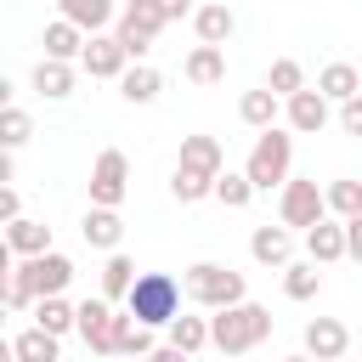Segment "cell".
<instances>
[{"label":"cell","instance_id":"25","mask_svg":"<svg viewBox=\"0 0 362 362\" xmlns=\"http://www.w3.org/2000/svg\"><path fill=\"white\" fill-rule=\"evenodd\" d=\"M317 90L339 107V102H351V96H362V74L351 68V62H328L322 74H317Z\"/></svg>","mask_w":362,"mask_h":362},{"label":"cell","instance_id":"13","mask_svg":"<svg viewBox=\"0 0 362 362\" xmlns=\"http://www.w3.org/2000/svg\"><path fill=\"white\" fill-rule=\"evenodd\" d=\"M300 339H305V351H311L317 362H339V356L351 351V328H345L339 317H311Z\"/></svg>","mask_w":362,"mask_h":362},{"label":"cell","instance_id":"21","mask_svg":"<svg viewBox=\"0 0 362 362\" xmlns=\"http://www.w3.org/2000/svg\"><path fill=\"white\" fill-rule=\"evenodd\" d=\"M57 11H62L68 23H79L85 34H107V23H119L113 0H57Z\"/></svg>","mask_w":362,"mask_h":362},{"label":"cell","instance_id":"8","mask_svg":"<svg viewBox=\"0 0 362 362\" xmlns=\"http://www.w3.org/2000/svg\"><path fill=\"white\" fill-rule=\"evenodd\" d=\"M322 215H328V187H317V181H294V175H288L283 192H277V221L305 232V226H317Z\"/></svg>","mask_w":362,"mask_h":362},{"label":"cell","instance_id":"10","mask_svg":"<svg viewBox=\"0 0 362 362\" xmlns=\"http://www.w3.org/2000/svg\"><path fill=\"white\" fill-rule=\"evenodd\" d=\"M79 68H85L90 79H119V74L130 68V51H124V40H119V34H90V40H85Z\"/></svg>","mask_w":362,"mask_h":362},{"label":"cell","instance_id":"45","mask_svg":"<svg viewBox=\"0 0 362 362\" xmlns=\"http://www.w3.org/2000/svg\"><path fill=\"white\" fill-rule=\"evenodd\" d=\"M339 362H345V356H339Z\"/></svg>","mask_w":362,"mask_h":362},{"label":"cell","instance_id":"9","mask_svg":"<svg viewBox=\"0 0 362 362\" xmlns=\"http://www.w3.org/2000/svg\"><path fill=\"white\" fill-rule=\"evenodd\" d=\"M90 204H102V209H119L124 204V192H130V158L119 153V147H102L96 153V164H90Z\"/></svg>","mask_w":362,"mask_h":362},{"label":"cell","instance_id":"18","mask_svg":"<svg viewBox=\"0 0 362 362\" xmlns=\"http://www.w3.org/2000/svg\"><path fill=\"white\" fill-rule=\"evenodd\" d=\"M79 238L90 243V249H119V238H124V221H119V209H102V204H90L85 209V221H79Z\"/></svg>","mask_w":362,"mask_h":362},{"label":"cell","instance_id":"31","mask_svg":"<svg viewBox=\"0 0 362 362\" xmlns=\"http://www.w3.org/2000/svg\"><path fill=\"white\" fill-rule=\"evenodd\" d=\"M164 334H170V345H175V351L198 356V351L209 345V317H175V322H170Z\"/></svg>","mask_w":362,"mask_h":362},{"label":"cell","instance_id":"26","mask_svg":"<svg viewBox=\"0 0 362 362\" xmlns=\"http://www.w3.org/2000/svg\"><path fill=\"white\" fill-rule=\"evenodd\" d=\"M170 198H175V204H204V198H215V175L175 164V170H170Z\"/></svg>","mask_w":362,"mask_h":362},{"label":"cell","instance_id":"29","mask_svg":"<svg viewBox=\"0 0 362 362\" xmlns=\"http://www.w3.org/2000/svg\"><path fill=\"white\" fill-rule=\"evenodd\" d=\"M34 322H40V328H51V334L62 339L68 328H79V305H68L62 294H45V300H34Z\"/></svg>","mask_w":362,"mask_h":362},{"label":"cell","instance_id":"17","mask_svg":"<svg viewBox=\"0 0 362 362\" xmlns=\"http://www.w3.org/2000/svg\"><path fill=\"white\" fill-rule=\"evenodd\" d=\"M238 119H243L249 130H272V124L283 119V96H277L272 85H260V90H243V96H238Z\"/></svg>","mask_w":362,"mask_h":362},{"label":"cell","instance_id":"41","mask_svg":"<svg viewBox=\"0 0 362 362\" xmlns=\"http://www.w3.org/2000/svg\"><path fill=\"white\" fill-rule=\"evenodd\" d=\"M23 215V198H17V187H0V221H17Z\"/></svg>","mask_w":362,"mask_h":362},{"label":"cell","instance_id":"23","mask_svg":"<svg viewBox=\"0 0 362 362\" xmlns=\"http://www.w3.org/2000/svg\"><path fill=\"white\" fill-rule=\"evenodd\" d=\"M34 90H40L45 102H62V96H74V62L40 57V62H34Z\"/></svg>","mask_w":362,"mask_h":362},{"label":"cell","instance_id":"12","mask_svg":"<svg viewBox=\"0 0 362 362\" xmlns=\"http://www.w3.org/2000/svg\"><path fill=\"white\" fill-rule=\"evenodd\" d=\"M328 96L317 90V85H305V90H294L288 102H283V119H288V130H300V136H317L322 124H328Z\"/></svg>","mask_w":362,"mask_h":362},{"label":"cell","instance_id":"42","mask_svg":"<svg viewBox=\"0 0 362 362\" xmlns=\"http://www.w3.org/2000/svg\"><path fill=\"white\" fill-rule=\"evenodd\" d=\"M141 362H192V356H187V351H175V345H158V351H153V356H141Z\"/></svg>","mask_w":362,"mask_h":362},{"label":"cell","instance_id":"39","mask_svg":"<svg viewBox=\"0 0 362 362\" xmlns=\"http://www.w3.org/2000/svg\"><path fill=\"white\" fill-rule=\"evenodd\" d=\"M153 6H158L170 23H181V17H192V11H198V0H153Z\"/></svg>","mask_w":362,"mask_h":362},{"label":"cell","instance_id":"37","mask_svg":"<svg viewBox=\"0 0 362 362\" xmlns=\"http://www.w3.org/2000/svg\"><path fill=\"white\" fill-rule=\"evenodd\" d=\"M0 294H6V311H28V305H34L28 283H23V277H17L11 266H6V277H0Z\"/></svg>","mask_w":362,"mask_h":362},{"label":"cell","instance_id":"11","mask_svg":"<svg viewBox=\"0 0 362 362\" xmlns=\"http://www.w3.org/2000/svg\"><path fill=\"white\" fill-rule=\"evenodd\" d=\"M249 255H255V266L283 272V266L294 260V226H283V221H277V226H272V221L255 226V232H249Z\"/></svg>","mask_w":362,"mask_h":362},{"label":"cell","instance_id":"44","mask_svg":"<svg viewBox=\"0 0 362 362\" xmlns=\"http://www.w3.org/2000/svg\"><path fill=\"white\" fill-rule=\"evenodd\" d=\"M198 6H204V0H198Z\"/></svg>","mask_w":362,"mask_h":362},{"label":"cell","instance_id":"35","mask_svg":"<svg viewBox=\"0 0 362 362\" xmlns=\"http://www.w3.org/2000/svg\"><path fill=\"white\" fill-rule=\"evenodd\" d=\"M158 345H153V328L147 322H136L130 311H124V328H119V356H153Z\"/></svg>","mask_w":362,"mask_h":362},{"label":"cell","instance_id":"4","mask_svg":"<svg viewBox=\"0 0 362 362\" xmlns=\"http://www.w3.org/2000/svg\"><path fill=\"white\" fill-rule=\"evenodd\" d=\"M181 288H187L192 305H204V311H226V305L243 300V272H232V266H221V260H192L187 277H181Z\"/></svg>","mask_w":362,"mask_h":362},{"label":"cell","instance_id":"3","mask_svg":"<svg viewBox=\"0 0 362 362\" xmlns=\"http://www.w3.org/2000/svg\"><path fill=\"white\" fill-rule=\"evenodd\" d=\"M288 164H294V136H288L283 124H272V130L255 136V147H249V158H243V175L255 181V192H272V187L283 192Z\"/></svg>","mask_w":362,"mask_h":362},{"label":"cell","instance_id":"34","mask_svg":"<svg viewBox=\"0 0 362 362\" xmlns=\"http://www.w3.org/2000/svg\"><path fill=\"white\" fill-rule=\"evenodd\" d=\"M266 85H272V90L288 102L294 90H305V68H300L294 57H277V62H272V74H266Z\"/></svg>","mask_w":362,"mask_h":362},{"label":"cell","instance_id":"19","mask_svg":"<svg viewBox=\"0 0 362 362\" xmlns=\"http://www.w3.org/2000/svg\"><path fill=\"white\" fill-rule=\"evenodd\" d=\"M85 28L79 23H68V17H57V23H45V34H40V45H45V57H57V62H74V57H85Z\"/></svg>","mask_w":362,"mask_h":362},{"label":"cell","instance_id":"36","mask_svg":"<svg viewBox=\"0 0 362 362\" xmlns=\"http://www.w3.org/2000/svg\"><path fill=\"white\" fill-rule=\"evenodd\" d=\"M328 215H339V221L362 215V181H328Z\"/></svg>","mask_w":362,"mask_h":362},{"label":"cell","instance_id":"20","mask_svg":"<svg viewBox=\"0 0 362 362\" xmlns=\"http://www.w3.org/2000/svg\"><path fill=\"white\" fill-rule=\"evenodd\" d=\"M6 249H11L17 260H28V255H45V249H51V226H45V221H28V215H17V221H6Z\"/></svg>","mask_w":362,"mask_h":362},{"label":"cell","instance_id":"33","mask_svg":"<svg viewBox=\"0 0 362 362\" xmlns=\"http://www.w3.org/2000/svg\"><path fill=\"white\" fill-rule=\"evenodd\" d=\"M215 198H221L226 209H243V204L255 198V181H249L243 170H221V175H215Z\"/></svg>","mask_w":362,"mask_h":362},{"label":"cell","instance_id":"14","mask_svg":"<svg viewBox=\"0 0 362 362\" xmlns=\"http://www.w3.org/2000/svg\"><path fill=\"white\" fill-rule=\"evenodd\" d=\"M305 260H317V266L351 260V255H345V221H339V215H322L317 226H305Z\"/></svg>","mask_w":362,"mask_h":362},{"label":"cell","instance_id":"16","mask_svg":"<svg viewBox=\"0 0 362 362\" xmlns=\"http://www.w3.org/2000/svg\"><path fill=\"white\" fill-rule=\"evenodd\" d=\"M158 90H164V74H158V68H147V62H130V68L119 74V96H124L130 107H153V102H158Z\"/></svg>","mask_w":362,"mask_h":362},{"label":"cell","instance_id":"6","mask_svg":"<svg viewBox=\"0 0 362 362\" xmlns=\"http://www.w3.org/2000/svg\"><path fill=\"white\" fill-rule=\"evenodd\" d=\"M164 23H170V17H164L153 0H124V6H119V23H113V34L124 40L130 62H141V57L153 51V40L164 34Z\"/></svg>","mask_w":362,"mask_h":362},{"label":"cell","instance_id":"15","mask_svg":"<svg viewBox=\"0 0 362 362\" xmlns=\"http://www.w3.org/2000/svg\"><path fill=\"white\" fill-rule=\"evenodd\" d=\"M232 28H238V17H232L226 0H204V6L192 11V34H198V45H226Z\"/></svg>","mask_w":362,"mask_h":362},{"label":"cell","instance_id":"1","mask_svg":"<svg viewBox=\"0 0 362 362\" xmlns=\"http://www.w3.org/2000/svg\"><path fill=\"white\" fill-rule=\"evenodd\" d=\"M266 339H272V311L255 305V300H238V305H226V311L209 317V345L221 356H243V351H255Z\"/></svg>","mask_w":362,"mask_h":362},{"label":"cell","instance_id":"38","mask_svg":"<svg viewBox=\"0 0 362 362\" xmlns=\"http://www.w3.org/2000/svg\"><path fill=\"white\" fill-rule=\"evenodd\" d=\"M339 130H345V136H362V96L339 102Z\"/></svg>","mask_w":362,"mask_h":362},{"label":"cell","instance_id":"5","mask_svg":"<svg viewBox=\"0 0 362 362\" xmlns=\"http://www.w3.org/2000/svg\"><path fill=\"white\" fill-rule=\"evenodd\" d=\"M17 272L23 283H28V294L34 300H45V294H62L68 283H74V260L68 255H57V249H45V255H28V260H17L11 249H0V272Z\"/></svg>","mask_w":362,"mask_h":362},{"label":"cell","instance_id":"2","mask_svg":"<svg viewBox=\"0 0 362 362\" xmlns=\"http://www.w3.org/2000/svg\"><path fill=\"white\" fill-rule=\"evenodd\" d=\"M181 283L170 277V272H141L136 277V288L124 294V311L136 317V322H147V328H170L175 317H181Z\"/></svg>","mask_w":362,"mask_h":362},{"label":"cell","instance_id":"32","mask_svg":"<svg viewBox=\"0 0 362 362\" xmlns=\"http://www.w3.org/2000/svg\"><path fill=\"white\" fill-rule=\"evenodd\" d=\"M28 136H34V119H28L17 102H6V107H0V141H6V153H17Z\"/></svg>","mask_w":362,"mask_h":362},{"label":"cell","instance_id":"7","mask_svg":"<svg viewBox=\"0 0 362 362\" xmlns=\"http://www.w3.org/2000/svg\"><path fill=\"white\" fill-rule=\"evenodd\" d=\"M119 328H124V311L96 294V300H79V339L96 351V356H119Z\"/></svg>","mask_w":362,"mask_h":362},{"label":"cell","instance_id":"27","mask_svg":"<svg viewBox=\"0 0 362 362\" xmlns=\"http://www.w3.org/2000/svg\"><path fill=\"white\" fill-rule=\"evenodd\" d=\"M57 345H62V339H57L51 328H40V322H34V328H23V334L11 339V351H17V362H57V356H62Z\"/></svg>","mask_w":362,"mask_h":362},{"label":"cell","instance_id":"43","mask_svg":"<svg viewBox=\"0 0 362 362\" xmlns=\"http://www.w3.org/2000/svg\"><path fill=\"white\" fill-rule=\"evenodd\" d=\"M283 362H317V356H311V351H294V356H283Z\"/></svg>","mask_w":362,"mask_h":362},{"label":"cell","instance_id":"40","mask_svg":"<svg viewBox=\"0 0 362 362\" xmlns=\"http://www.w3.org/2000/svg\"><path fill=\"white\" fill-rule=\"evenodd\" d=\"M345 255H351V260H362V215H351V221H345Z\"/></svg>","mask_w":362,"mask_h":362},{"label":"cell","instance_id":"28","mask_svg":"<svg viewBox=\"0 0 362 362\" xmlns=\"http://www.w3.org/2000/svg\"><path fill=\"white\" fill-rule=\"evenodd\" d=\"M136 277H141V272H136V260L113 249V255H107V266H102V294H107V300L119 305V300H124V294L136 288Z\"/></svg>","mask_w":362,"mask_h":362},{"label":"cell","instance_id":"24","mask_svg":"<svg viewBox=\"0 0 362 362\" xmlns=\"http://www.w3.org/2000/svg\"><path fill=\"white\" fill-rule=\"evenodd\" d=\"M175 164L204 170V175H221V170H226V153H221L215 136H181V158H175Z\"/></svg>","mask_w":362,"mask_h":362},{"label":"cell","instance_id":"30","mask_svg":"<svg viewBox=\"0 0 362 362\" xmlns=\"http://www.w3.org/2000/svg\"><path fill=\"white\" fill-rule=\"evenodd\" d=\"M317 288H322L317 260H288V266H283V294H288V300H317Z\"/></svg>","mask_w":362,"mask_h":362},{"label":"cell","instance_id":"22","mask_svg":"<svg viewBox=\"0 0 362 362\" xmlns=\"http://www.w3.org/2000/svg\"><path fill=\"white\" fill-rule=\"evenodd\" d=\"M181 74H187L192 85H221V79H226V51H221V45H192L187 62H181Z\"/></svg>","mask_w":362,"mask_h":362}]
</instances>
